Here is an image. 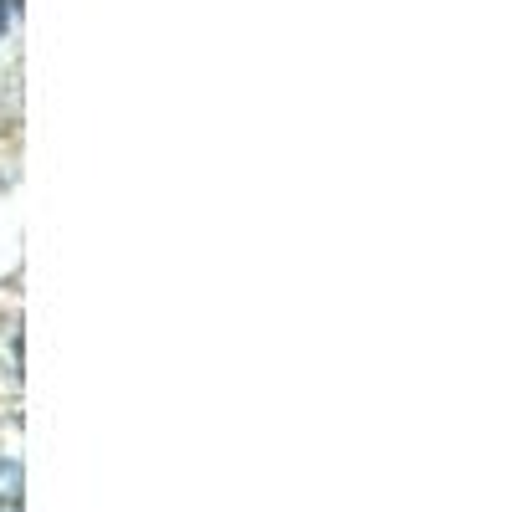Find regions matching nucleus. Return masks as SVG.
<instances>
[{
    "instance_id": "nucleus-1",
    "label": "nucleus",
    "mask_w": 512,
    "mask_h": 512,
    "mask_svg": "<svg viewBox=\"0 0 512 512\" xmlns=\"http://www.w3.org/2000/svg\"><path fill=\"white\" fill-rule=\"evenodd\" d=\"M0 512H21V497H0Z\"/></svg>"
},
{
    "instance_id": "nucleus-2",
    "label": "nucleus",
    "mask_w": 512,
    "mask_h": 512,
    "mask_svg": "<svg viewBox=\"0 0 512 512\" xmlns=\"http://www.w3.org/2000/svg\"><path fill=\"white\" fill-rule=\"evenodd\" d=\"M0 31H6V0H0Z\"/></svg>"
}]
</instances>
